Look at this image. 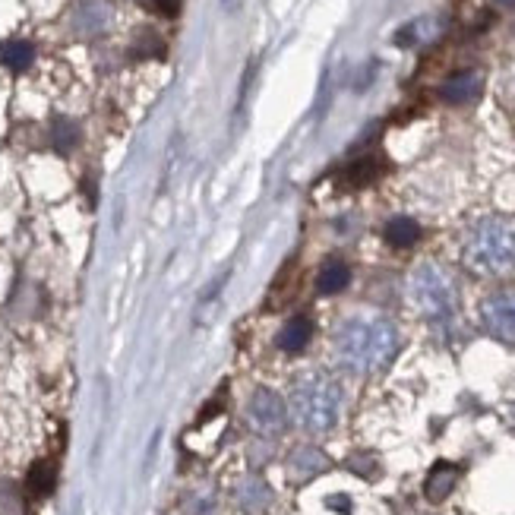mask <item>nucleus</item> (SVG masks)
<instances>
[{"label": "nucleus", "instance_id": "20e7f679", "mask_svg": "<svg viewBox=\"0 0 515 515\" xmlns=\"http://www.w3.org/2000/svg\"><path fill=\"white\" fill-rule=\"evenodd\" d=\"M408 294L411 304L418 307L421 316L430 323H446L459 310V288H455L452 275L433 263H424L411 272L408 279Z\"/></svg>", "mask_w": 515, "mask_h": 515}, {"label": "nucleus", "instance_id": "9d476101", "mask_svg": "<svg viewBox=\"0 0 515 515\" xmlns=\"http://www.w3.org/2000/svg\"><path fill=\"white\" fill-rule=\"evenodd\" d=\"M383 237H386V244L405 250V247H414L421 241V225L414 219H408V215H395V219L386 222Z\"/></svg>", "mask_w": 515, "mask_h": 515}, {"label": "nucleus", "instance_id": "f3484780", "mask_svg": "<svg viewBox=\"0 0 515 515\" xmlns=\"http://www.w3.org/2000/svg\"><path fill=\"white\" fill-rule=\"evenodd\" d=\"M155 10L158 13H165V16H177L181 13V0H152Z\"/></svg>", "mask_w": 515, "mask_h": 515}, {"label": "nucleus", "instance_id": "6ab92c4d", "mask_svg": "<svg viewBox=\"0 0 515 515\" xmlns=\"http://www.w3.org/2000/svg\"><path fill=\"white\" fill-rule=\"evenodd\" d=\"M222 4H225V7H228V10H231V7H234V4H237V0H222Z\"/></svg>", "mask_w": 515, "mask_h": 515}, {"label": "nucleus", "instance_id": "1a4fd4ad", "mask_svg": "<svg viewBox=\"0 0 515 515\" xmlns=\"http://www.w3.org/2000/svg\"><path fill=\"white\" fill-rule=\"evenodd\" d=\"M348 282H351L348 263H342V260H326L323 269H320V275H316V291L332 297V294H342L348 288Z\"/></svg>", "mask_w": 515, "mask_h": 515}, {"label": "nucleus", "instance_id": "f257e3e1", "mask_svg": "<svg viewBox=\"0 0 515 515\" xmlns=\"http://www.w3.org/2000/svg\"><path fill=\"white\" fill-rule=\"evenodd\" d=\"M335 358L351 373H380L386 370L395 354H399V329H395L386 316H348V320L335 329Z\"/></svg>", "mask_w": 515, "mask_h": 515}, {"label": "nucleus", "instance_id": "a211bd4d", "mask_svg": "<svg viewBox=\"0 0 515 515\" xmlns=\"http://www.w3.org/2000/svg\"><path fill=\"white\" fill-rule=\"evenodd\" d=\"M497 4H500V7H509V10H512V7H515V0H497Z\"/></svg>", "mask_w": 515, "mask_h": 515}, {"label": "nucleus", "instance_id": "6e6552de", "mask_svg": "<svg viewBox=\"0 0 515 515\" xmlns=\"http://www.w3.org/2000/svg\"><path fill=\"white\" fill-rule=\"evenodd\" d=\"M313 339V323L307 320V316H294V320H288L279 332V339H275V345H279L282 351L294 354V351H304Z\"/></svg>", "mask_w": 515, "mask_h": 515}, {"label": "nucleus", "instance_id": "7ed1b4c3", "mask_svg": "<svg viewBox=\"0 0 515 515\" xmlns=\"http://www.w3.org/2000/svg\"><path fill=\"white\" fill-rule=\"evenodd\" d=\"M342 386L332 380L329 373L320 370H310L304 376H297L294 386H291V418L297 421V427H304L310 433H326L335 427L342 414Z\"/></svg>", "mask_w": 515, "mask_h": 515}, {"label": "nucleus", "instance_id": "0eeeda50", "mask_svg": "<svg viewBox=\"0 0 515 515\" xmlns=\"http://www.w3.org/2000/svg\"><path fill=\"white\" fill-rule=\"evenodd\" d=\"M481 89H484V76L478 70H462V73H452L446 79V83L440 86V95L449 105H468L481 95Z\"/></svg>", "mask_w": 515, "mask_h": 515}, {"label": "nucleus", "instance_id": "dca6fc26", "mask_svg": "<svg viewBox=\"0 0 515 515\" xmlns=\"http://www.w3.org/2000/svg\"><path fill=\"white\" fill-rule=\"evenodd\" d=\"M51 487H54V468L48 462L35 465L32 474H29V493H32V497H48Z\"/></svg>", "mask_w": 515, "mask_h": 515}, {"label": "nucleus", "instance_id": "9b49d317", "mask_svg": "<svg viewBox=\"0 0 515 515\" xmlns=\"http://www.w3.org/2000/svg\"><path fill=\"white\" fill-rule=\"evenodd\" d=\"M35 61V48L29 42H23V38H13V42H4L0 45V64L10 67V70H26L32 67Z\"/></svg>", "mask_w": 515, "mask_h": 515}, {"label": "nucleus", "instance_id": "4468645a", "mask_svg": "<svg viewBox=\"0 0 515 515\" xmlns=\"http://www.w3.org/2000/svg\"><path fill=\"white\" fill-rule=\"evenodd\" d=\"M51 143L57 152H70L79 143V127L73 121H67V117H57L51 127Z\"/></svg>", "mask_w": 515, "mask_h": 515}, {"label": "nucleus", "instance_id": "423d86ee", "mask_svg": "<svg viewBox=\"0 0 515 515\" xmlns=\"http://www.w3.org/2000/svg\"><path fill=\"white\" fill-rule=\"evenodd\" d=\"M481 323L490 335H497L500 342L515 345V288L487 297L481 304Z\"/></svg>", "mask_w": 515, "mask_h": 515}, {"label": "nucleus", "instance_id": "39448f33", "mask_svg": "<svg viewBox=\"0 0 515 515\" xmlns=\"http://www.w3.org/2000/svg\"><path fill=\"white\" fill-rule=\"evenodd\" d=\"M247 421L256 433H263V437H275V433H282L285 424H288V405L282 402L279 392L272 389H256L247 402Z\"/></svg>", "mask_w": 515, "mask_h": 515}, {"label": "nucleus", "instance_id": "f03ea898", "mask_svg": "<svg viewBox=\"0 0 515 515\" xmlns=\"http://www.w3.org/2000/svg\"><path fill=\"white\" fill-rule=\"evenodd\" d=\"M462 260L478 275L515 272V219L512 215H487L465 234Z\"/></svg>", "mask_w": 515, "mask_h": 515}, {"label": "nucleus", "instance_id": "2eb2a0df", "mask_svg": "<svg viewBox=\"0 0 515 515\" xmlns=\"http://www.w3.org/2000/svg\"><path fill=\"white\" fill-rule=\"evenodd\" d=\"M320 468H326V459H323V452H316V449H301L291 459V471H297L301 478H310V474H316Z\"/></svg>", "mask_w": 515, "mask_h": 515}, {"label": "nucleus", "instance_id": "f8f14e48", "mask_svg": "<svg viewBox=\"0 0 515 515\" xmlns=\"http://www.w3.org/2000/svg\"><path fill=\"white\" fill-rule=\"evenodd\" d=\"M455 481H459V468H452V465H437L430 471V478H427V497L433 503H440L449 497V490L455 487Z\"/></svg>", "mask_w": 515, "mask_h": 515}, {"label": "nucleus", "instance_id": "ddd939ff", "mask_svg": "<svg viewBox=\"0 0 515 515\" xmlns=\"http://www.w3.org/2000/svg\"><path fill=\"white\" fill-rule=\"evenodd\" d=\"M380 174H383L380 158H361V162L348 165V171H345V184L358 190V187H367V184H373Z\"/></svg>", "mask_w": 515, "mask_h": 515}]
</instances>
